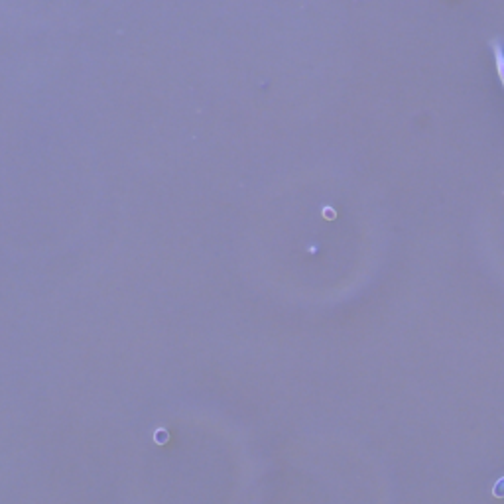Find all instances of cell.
Instances as JSON below:
<instances>
[{"label": "cell", "mask_w": 504, "mask_h": 504, "mask_svg": "<svg viewBox=\"0 0 504 504\" xmlns=\"http://www.w3.org/2000/svg\"><path fill=\"white\" fill-rule=\"evenodd\" d=\"M492 50V57H494V67H496V77L501 81L504 91V40L501 36H494L491 41H489Z\"/></svg>", "instance_id": "obj_1"}, {"label": "cell", "mask_w": 504, "mask_h": 504, "mask_svg": "<svg viewBox=\"0 0 504 504\" xmlns=\"http://www.w3.org/2000/svg\"><path fill=\"white\" fill-rule=\"evenodd\" d=\"M494 496H504V478H501L494 487Z\"/></svg>", "instance_id": "obj_2"}, {"label": "cell", "mask_w": 504, "mask_h": 504, "mask_svg": "<svg viewBox=\"0 0 504 504\" xmlns=\"http://www.w3.org/2000/svg\"><path fill=\"white\" fill-rule=\"evenodd\" d=\"M503 193H504V189H503Z\"/></svg>", "instance_id": "obj_3"}]
</instances>
